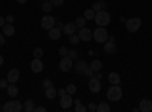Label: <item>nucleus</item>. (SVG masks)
Returning a JSON list of instances; mask_svg holds the SVG:
<instances>
[{
	"label": "nucleus",
	"mask_w": 152,
	"mask_h": 112,
	"mask_svg": "<svg viewBox=\"0 0 152 112\" xmlns=\"http://www.w3.org/2000/svg\"><path fill=\"white\" fill-rule=\"evenodd\" d=\"M59 55H61V58H62V56H69V48H67L66 46L59 47Z\"/></svg>",
	"instance_id": "35"
},
{
	"label": "nucleus",
	"mask_w": 152,
	"mask_h": 112,
	"mask_svg": "<svg viewBox=\"0 0 152 112\" xmlns=\"http://www.w3.org/2000/svg\"><path fill=\"white\" fill-rule=\"evenodd\" d=\"M125 26L128 29V32H137L138 29L142 27V20L138 17H132V18H128L125 21Z\"/></svg>",
	"instance_id": "4"
},
{
	"label": "nucleus",
	"mask_w": 152,
	"mask_h": 112,
	"mask_svg": "<svg viewBox=\"0 0 152 112\" xmlns=\"http://www.w3.org/2000/svg\"><path fill=\"white\" fill-rule=\"evenodd\" d=\"M94 15H96V12H94L91 8H90V9H87V11L84 12V18H85V20H93Z\"/></svg>",
	"instance_id": "28"
},
{
	"label": "nucleus",
	"mask_w": 152,
	"mask_h": 112,
	"mask_svg": "<svg viewBox=\"0 0 152 112\" xmlns=\"http://www.w3.org/2000/svg\"><path fill=\"white\" fill-rule=\"evenodd\" d=\"M72 67H73V61L69 56H62V59L59 61V70L67 73V71L72 70Z\"/></svg>",
	"instance_id": "8"
},
{
	"label": "nucleus",
	"mask_w": 152,
	"mask_h": 112,
	"mask_svg": "<svg viewBox=\"0 0 152 112\" xmlns=\"http://www.w3.org/2000/svg\"><path fill=\"white\" fill-rule=\"evenodd\" d=\"M34 111H35V112H46L47 109H46L44 106H37V108H34Z\"/></svg>",
	"instance_id": "40"
},
{
	"label": "nucleus",
	"mask_w": 152,
	"mask_h": 112,
	"mask_svg": "<svg viewBox=\"0 0 152 112\" xmlns=\"http://www.w3.org/2000/svg\"><path fill=\"white\" fill-rule=\"evenodd\" d=\"M43 55H44V52H43L41 47H37L34 50V58H43Z\"/></svg>",
	"instance_id": "32"
},
{
	"label": "nucleus",
	"mask_w": 152,
	"mask_h": 112,
	"mask_svg": "<svg viewBox=\"0 0 152 112\" xmlns=\"http://www.w3.org/2000/svg\"><path fill=\"white\" fill-rule=\"evenodd\" d=\"M34 108H35V106H34V100H31V98H28V100L23 103V111H24V112H32Z\"/></svg>",
	"instance_id": "24"
},
{
	"label": "nucleus",
	"mask_w": 152,
	"mask_h": 112,
	"mask_svg": "<svg viewBox=\"0 0 152 112\" xmlns=\"http://www.w3.org/2000/svg\"><path fill=\"white\" fill-rule=\"evenodd\" d=\"M40 24H41V27H43V29H47V30H50L52 27H55V24H56V20H55V17H52V15L46 14V15H44V17L41 18Z\"/></svg>",
	"instance_id": "6"
},
{
	"label": "nucleus",
	"mask_w": 152,
	"mask_h": 112,
	"mask_svg": "<svg viewBox=\"0 0 152 112\" xmlns=\"http://www.w3.org/2000/svg\"><path fill=\"white\" fill-rule=\"evenodd\" d=\"M5 112H21L23 111V105L17 100H12V102H6L2 108Z\"/></svg>",
	"instance_id": "5"
},
{
	"label": "nucleus",
	"mask_w": 152,
	"mask_h": 112,
	"mask_svg": "<svg viewBox=\"0 0 152 112\" xmlns=\"http://www.w3.org/2000/svg\"><path fill=\"white\" fill-rule=\"evenodd\" d=\"M76 24L75 23H67V24H64V27H62V32H64V35H67V36H70V35H73V33H76Z\"/></svg>",
	"instance_id": "15"
},
{
	"label": "nucleus",
	"mask_w": 152,
	"mask_h": 112,
	"mask_svg": "<svg viewBox=\"0 0 152 112\" xmlns=\"http://www.w3.org/2000/svg\"><path fill=\"white\" fill-rule=\"evenodd\" d=\"M107 2H104V0H100V2H94L93 3V6H91V9L94 11V12H99V11H104V9H107Z\"/></svg>",
	"instance_id": "19"
},
{
	"label": "nucleus",
	"mask_w": 152,
	"mask_h": 112,
	"mask_svg": "<svg viewBox=\"0 0 152 112\" xmlns=\"http://www.w3.org/2000/svg\"><path fill=\"white\" fill-rule=\"evenodd\" d=\"M5 20H6V23H14V15H6Z\"/></svg>",
	"instance_id": "41"
},
{
	"label": "nucleus",
	"mask_w": 152,
	"mask_h": 112,
	"mask_svg": "<svg viewBox=\"0 0 152 112\" xmlns=\"http://www.w3.org/2000/svg\"><path fill=\"white\" fill-rule=\"evenodd\" d=\"M53 83H52V80H50V79H46L44 82H43V88L46 90V88H49V86H52Z\"/></svg>",
	"instance_id": "38"
},
{
	"label": "nucleus",
	"mask_w": 152,
	"mask_h": 112,
	"mask_svg": "<svg viewBox=\"0 0 152 112\" xmlns=\"http://www.w3.org/2000/svg\"><path fill=\"white\" fill-rule=\"evenodd\" d=\"M44 68V64L41 62V58H34V61L31 62V70L34 73H41Z\"/></svg>",
	"instance_id": "12"
},
{
	"label": "nucleus",
	"mask_w": 152,
	"mask_h": 112,
	"mask_svg": "<svg viewBox=\"0 0 152 112\" xmlns=\"http://www.w3.org/2000/svg\"><path fill=\"white\" fill-rule=\"evenodd\" d=\"M2 29H3V35L5 36H12L15 33V27H14V24H12V23H6Z\"/></svg>",
	"instance_id": "17"
},
{
	"label": "nucleus",
	"mask_w": 152,
	"mask_h": 112,
	"mask_svg": "<svg viewBox=\"0 0 152 112\" xmlns=\"http://www.w3.org/2000/svg\"><path fill=\"white\" fill-rule=\"evenodd\" d=\"M64 94H67V91H66L64 88H62V90H58V95H59V97H62Z\"/></svg>",
	"instance_id": "44"
},
{
	"label": "nucleus",
	"mask_w": 152,
	"mask_h": 112,
	"mask_svg": "<svg viewBox=\"0 0 152 112\" xmlns=\"http://www.w3.org/2000/svg\"><path fill=\"white\" fill-rule=\"evenodd\" d=\"M82 74H85L87 77H93V76H94V71H93V68H91L90 65H88V67L84 70V73H82Z\"/></svg>",
	"instance_id": "31"
},
{
	"label": "nucleus",
	"mask_w": 152,
	"mask_h": 112,
	"mask_svg": "<svg viewBox=\"0 0 152 112\" xmlns=\"http://www.w3.org/2000/svg\"><path fill=\"white\" fill-rule=\"evenodd\" d=\"M47 2H50V0H47Z\"/></svg>",
	"instance_id": "48"
},
{
	"label": "nucleus",
	"mask_w": 152,
	"mask_h": 112,
	"mask_svg": "<svg viewBox=\"0 0 152 112\" xmlns=\"http://www.w3.org/2000/svg\"><path fill=\"white\" fill-rule=\"evenodd\" d=\"M96 111H97V112H110L111 108H110V105H108L107 102H100V103L97 105Z\"/></svg>",
	"instance_id": "26"
},
{
	"label": "nucleus",
	"mask_w": 152,
	"mask_h": 112,
	"mask_svg": "<svg viewBox=\"0 0 152 112\" xmlns=\"http://www.w3.org/2000/svg\"><path fill=\"white\" fill-rule=\"evenodd\" d=\"M8 85H9L8 79H0V88H2V90H6Z\"/></svg>",
	"instance_id": "36"
},
{
	"label": "nucleus",
	"mask_w": 152,
	"mask_h": 112,
	"mask_svg": "<svg viewBox=\"0 0 152 112\" xmlns=\"http://www.w3.org/2000/svg\"><path fill=\"white\" fill-rule=\"evenodd\" d=\"M88 67V64H87V62L85 61H82V59H78V61H76V64H75V68H76V73H84V70Z\"/></svg>",
	"instance_id": "18"
},
{
	"label": "nucleus",
	"mask_w": 152,
	"mask_h": 112,
	"mask_svg": "<svg viewBox=\"0 0 152 112\" xmlns=\"http://www.w3.org/2000/svg\"><path fill=\"white\" fill-rule=\"evenodd\" d=\"M138 111L140 112H151L152 111V102L149 98H143L140 102V105H138Z\"/></svg>",
	"instance_id": "14"
},
{
	"label": "nucleus",
	"mask_w": 152,
	"mask_h": 112,
	"mask_svg": "<svg viewBox=\"0 0 152 112\" xmlns=\"http://www.w3.org/2000/svg\"><path fill=\"white\" fill-rule=\"evenodd\" d=\"M78 35H79L81 41H85V43H88V41L93 40V32H91L90 29H87L85 26L79 29V33H78Z\"/></svg>",
	"instance_id": "10"
},
{
	"label": "nucleus",
	"mask_w": 152,
	"mask_h": 112,
	"mask_svg": "<svg viewBox=\"0 0 152 112\" xmlns=\"http://www.w3.org/2000/svg\"><path fill=\"white\" fill-rule=\"evenodd\" d=\"M69 41H70V44H73V46H76L79 41H81V38H79V35H76V33H73V35H70L69 36Z\"/></svg>",
	"instance_id": "30"
},
{
	"label": "nucleus",
	"mask_w": 152,
	"mask_h": 112,
	"mask_svg": "<svg viewBox=\"0 0 152 112\" xmlns=\"http://www.w3.org/2000/svg\"><path fill=\"white\" fill-rule=\"evenodd\" d=\"M50 2H52L53 6H62L64 5V0H50Z\"/></svg>",
	"instance_id": "37"
},
{
	"label": "nucleus",
	"mask_w": 152,
	"mask_h": 112,
	"mask_svg": "<svg viewBox=\"0 0 152 112\" xmlns=\"http://www.w3.org/2000/svg\"><path fill=\"white\" fill-rule=\"evenodd\" d=\"M56 95H58V90L53 88V85L49 86V88H46V97L49 98V100H53Z\"/></svg>",
	"instance_id": "20"
},
{
	"label": "nucleus",
	"mask_w": 152,
	"mask_h": 112,
	"mask_svg": "<svg viewBox=\"0 0 152 112\" xmlns=\"http://www.w3.org/2000/svg\"><path fill=\"white\" fill-rule=\"evenodd\" d=\"M93 40L99 44H104L108 40V32L107 29H104L102 26H97V29L93 30Z\"/></svg>",
	"instance_id": "3"
},
{
	"label": "nucleus",
	"mask_w": 152,
	"mask_h": 112,
	"mask_svg": "<svg viewBox=\"0 0 152 112\" xmlns=\"http://www.w3.org/2000/svg\"><path fill=\"white\" fill-rule=\"evenodd\" d=\"M59 105H61L62 109H70L72 105H73V97H72V94H64V95H62Z\"/></svg>",
	"instance_id": "13"
},
{
	"label": "nucleus",
	"mask_w": 152,
	"mask_h": 112,
	"mask_svg": "<svg viewBox=\"0 0 152 112\" xmlns=\"http://www.w3.org/2000/svg\"><path fill=\"white\" fill-rule=\"evenodd\" d=\"M116 38L114 36H108V40L104 43V50H105V53H108V55H114L116 53V50H117V47H116Z\"/></svg>",
	"instance_id": "7"
},
{
	"label": "nucleus",
	"mask_w": 152,
	"mask_h": 112,
	"mask_svg": "<svg viewBox=\"0 0 152 112\" xmlns=\"http://www.w3.org/2000/svg\"><path fill=\"white\" fill-rule=\"evenodd\" d=\"M6 79H8L9 83H17L18 79H20V70H18V68H12V70H9L8 74H6Z\"/></svg>",
	"instance_id": "11"
},
{
	"label": "nucleus",
	"mask_w": 152,
	"mask_h": 112,
	"mask_svg": "<svg viewBox=\"0 0 152 112\" xmlns=\"http://www.w3.org/2000/svg\"><path fill=\"white\" fill-rule=\"evenodd\" d=\"M26 2H28V0H17V3H20V5H24Z\"/></svg>",
	"instance_id": "47"
},
{
	"label": "nucleus",
	"mask_w": 152,
	"mask_h": 112,
	"mask_svg": "<svg viewBox=\"0 0 152 112\" xmlns=\"http://www.w3.org/2000/svg\"><path fill=\"white\" fill-rule=\"evenodd\" d=\"M6 90H8L9 97H17V95H18V88H17V85H15V83H9Z\"/></svg>",
	"instance_id": "22"
},
{
	"label": "nucleus",
	"mask_w": 152,
	"mask_h": 112,
	"mask_svg": "<svg viewBox=\"0 0 152 112\" xmlns=\"http://www.w3.org/2000/svg\"><path fill=\"white\" fill-rule=\"evenodd\" d=\"M61 35H62V30H61L59 27H52V29L49 30V38H50V40H53V41L59 40V38H61Z\"/></svg>",
	"instance_id": "16"
},
{
	"label": "nucleus",
	"mask_w": 152,
	"mask_h": 112,
	"mask_svg": "<svg viewBox=\"0 0 152 112\" xmlns=\"http://www.w3.org/2000/svg\"><path fill=\"white\" fill-rule=\"evenodd\" d=\"M122 95H123V92H122V88L119 85H111L110 90L107 91V98L110 102H119L122 98Z\"/></svg>",
	"instance_id": "1"
},
{
	"label": "nucleus",
	"mask_w": 152,
	"mask_h": 112,
	"mask_svg": "<svg viewBox=\"0 0 152 112\" xmlns=\"http://www.w3.org/2000/svg\"><path fill=\"white\" fill-rule=\"evenodd\" d=\"M3 62H5V59H3V56H2V55H0V67L3 65Z\"/></svg>",
	"instance_id": "46"
},
{
	"label": "nucleus",
	"mask_w": 152,
	"mask_h": 112,
	"mask_svg": "<svg viewBox=\"0 0 152 112\" xmlns=\"http://www.w3.org/2000/svg\"><path fill=\"white\" fill-rule=\"evenodd\" d=\"M108 80H110V83L111 85H119L120 83V76H119V74L117 73H110L108 74Z\"/></svg>",
	"instance_id": "21"
},
{
	"label": "nucleus",
	"mask_w": 152,
	"mask_h": 112,
	"mask_svg": "<svg viewBox=\"0 0 152 112\" xmlns=\"http://www.w3.org/2000/svg\"><path fill=\"white\" fill-rule=\"evenodd\" d=\"M85 18H84V15L82 17H78V18H76L75 20V24H76V27H78V29H81V27H84L85 26Z\"/></svg>",
	"instance_id": "29"
},
{
	"label": "nucleus",
	"mask_w": 152,
	"mask_h": 112,
	"mask_svg": "<svg viewBox=\"0 0 152 112\" xmlns=\"http://www.w3.org/2000/svg\"><path fill=\"white\" fill-rule=\"evenodd\" d=\"M52 8H53L52 2H47V0H44L43 5H41V9L46 12V14H49V12H52Z\"/></svg>",
	"instance_id": "27"
},
{
	"label": "nucleus",
	"mask_w": 152,
	"mask_h": 112,
	"mask_svg": "<svg viewBox=\"0 0 152 112\" xmlns=\"http://www.w3.org/2000/svg\"><path fill=\"white\" fill-rule=\"evenodd\" d=\"M73 103H75V111H76V112H85V111H88V108H85V106L81 103L79 98L73 100Z\"/></svg>",
	"instance_id": "23"
},
{
	"label": "nucleus",
	"mask_w": 152,
	"mask_h": 112,
	"mask_svg": "<svg viewBox=\"0 0 152 112\" xmlns=\"http://www.w3.org/2000/svg\"><path fill=\"white\" fill-rule=\"evenodd\" d=\"M55 26H56V27H59V29L62 30V27H64V24H62V23H56V24H55Z\"/></svg>",
	"instance_id": "45"
},
{
	"label": "nucleus",
	"mask_w": 152,
	"mask_h": 112,
	"mask_svg": "<svg viewBox=\"0 0 152 112\" xmlns=\"http://www.w3.org/2000/svg\"><path fill=\"white\" fill-rule=\"evenodd\" d=\"M100 86H102V83H100V79L97 77H90V80H88V90H90L91 92H99L100 91Z\"/></svg>",
	"instance_id": "9"
},
{
	"label": "nucleus",
	"mask_w": 152,
	"mask_h": 112,
	"mask_svg": "<svg viewBox=\"0 0 152 112\" xmlns=\"http://www.w3.org/2000/svg\"><path fill=\"white\" fill-rule=\"evenodd\" d=\"M6 41H5V35H3V32H0V46H3Z\"/></svg>",
	"instance_id": "42"
},
{
	"label": "nucleus",
	"mask_w": 152,
	"mask_h": 112,
	"mask_svg": "<svg viewBox=\"0 0 152 112\" xmlns=\"http://www.w3.org/2000/svg\"><path fill=\"white\" fill-rule=\"evenodd\" d=\"M78 56H79V53L76 52V50H69V58L72 61H78Z\"/></svg>",
	"instance_id": "33"
},
{
	"label": "nucleus",
	"mask_w": 152,
	"mask_h": 112,
	"mask_svg": "<svg viewBox=\"0 0 152 112\" xmlns=\"http://www.w3.org/2000/svg\"><path fill=\"white\" fill-rule=\"evenodd\" d=\"M96 108H97V105H94V103H88V111L96 112Z\"/></svg>",
	"instance_id": "39"
},
{
	"label": "nucleus",
	"mask_w": 152,
	"mask_h": 112,
	"mask_svg": "<svg viewBox=\"0 0 152 112\" xmlns=\"http://www.w3.org/2000/svg\"><path fill=\"white\" fill-rule=\"evenodd\" d=\"M66 91H67V94H75L76 92V86L73 85V83H70V85H67V88H66Z\"/></svg>",
	"instance_id": "34"
},
{
	"label": "nucleus",
	"mask_w": 152,
	"mask_h": 112,
	"mask_svg": "<svg viewBox=\"0 0 152 112\" xmlns=\"http://www.w3.org/2000/svg\"><path fill=\"white\" fill-rule=\"evenodd\" d=\"M6 24V20H5V17H0V27H3Z\"/></svg>",
	"instance_id": "43"
},
{
	"label": "nucleus",
	"mask_w": 152,
	"mask_h": 112,
	"mask_svg": "<svg viewBox=\"0 0 152 112\" xmlns=\"http://www.w3.org/2000/svg\"><path fill=\"white\" fill-rule=\"evenodd\" d=\"M93 20L96 21L97 26H102V27H105V26H108V24H110L111 17H110L108 12L104 9V11H99V12H96V15H94V18H93Z\"/></svg>",
	"instance_id": "2"
},
{
	"label": "nucleus",
	"mask_w": 152,
	"mask_h": 112,
	"mask_svg": "<svg viewBox=\"0 0 152 112\" xmlns=\"http://www.w3.org/2000/svg\"><path fill=\"white\" fill-rule=\"evenodd\" d=\"M90 67L93 68L94 73H97V71L102 70V62H100L99 59H93V61H91V64H90Z\"/></svg>",
	"instance_id": "25"
}]
</instances>
